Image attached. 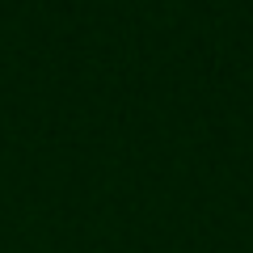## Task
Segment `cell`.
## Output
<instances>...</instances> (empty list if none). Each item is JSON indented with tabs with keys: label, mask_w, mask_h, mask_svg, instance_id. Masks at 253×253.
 Segmentation results:
<instances>
[]
</instances>
